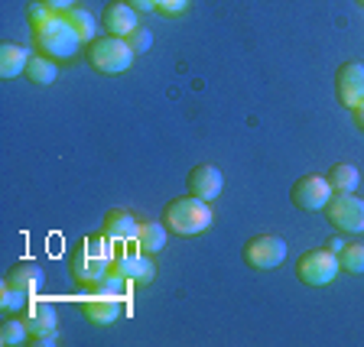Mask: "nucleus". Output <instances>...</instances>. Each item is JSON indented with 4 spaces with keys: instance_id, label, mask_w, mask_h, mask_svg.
Returning a JSON list of instances; mask_svg holds the SVG:
<instances>
[{
    "instance_id": "9",
    "label": "nucleus",
    "mask_w": 364,
    "mask_h": 347,
    "mask_svg": "<svg viewBox=\"0 0 364 347\" xmlns=\"http://www.w3.org/2000/svg\"><path fill=\"white\" fill-rule=\"evenodd\" d=\"M335 94H338V104L351 107L355 111L364 101V62H345L335 72Z\"/></svg>"
},
{
    "instance_id": "14",
    "label": "nucleus",
    "mask_w": 364,
    "mask_h": 347,
    "mask_svg": "<svg viewBox=\"0 0 364 347\" xmlns=\"http://www.w3.org/2000/svg\"><path fill=\"white\" fill-rule=\"evenodd\" d=\"M101 234L111 237V241H117V243L136 241V234H140V221H136L130 211H124V208H114V211L105 214V227H101Z\"/></svg>"
},
{
    "instance_id": "27",
    "label": "nucleus",
    "mask_w": 364,
    "mask_h": 347,
    "mask_svg": "<svg viewBox=\"0 0 364 347\" xmlns=\"http://www.w3.org/2000/svg\"><path fill=\"white\" fill-rule=\"evenodd\" d=\"M30 344L33 347H55L59 344V328H46V331L30 334Z\"/></svg>"
},
{
    "instance_id": "16",
    "label": "nucleus",
    "mask_w": 364,
    "mask_h": 347,
    "mask_svg": "<svg viewBox=\"0 0 364 347\" xmlns=\"http://www.w3.org/2000/svg\"><path fill=\"white\" fill-rule=\"evenodd\" d=\"M4 282H10V286H16V289H23V292L33 295V292L43 289L46 272H43L39 263H16V266H10V272L4 276Z\"/></svg>"
},
{
    "instance_id": "12",
    "label": "nucleus",
    "mask_w": 364,
    "mask_h": 347,
    "mask_svg": "<svg viewBox=\"0 0 364 347\" xmlns=\"http://www.w3.org/2000/svg\"><path fill=\"white\" fill-rule=\"evenodd\" d=\"M221 189H225V175H221V169L212 166V163H202V166H196L189 172V195L215 202V198L221 195Z\"/></svg>"
},
{
    "instance_id": "28",
    "label": "nucleus",
    "mask_w": 364,
    "mask_h": 347,
    "mask_svg": "<svg viewBox=\"0 0 364 347\" xmlns=\"http://www.w3.org/2000/svg\"><path fill=\"white\" fill-rule=\"evenodd\" d=\"M186 7H189V0H159V13H166V16L186 13Z\"/></svg>"
},
{
    "instance_id": "24",
    "label": "nucleus",
    "mask_w": 364,
    "mask_h": 347,
    "mask_svg": "<svg viewBox=\"0 0 364 347\" xmlns=\"http://www.w3.org/2000/svg\"><path fill=\"white\" fill-rule=\"evenodd\" d=\"M26 305H30V292H23V289L10 286V282L0 286V309L4 312H23Z\"/></svg>"
},
{
    "instance_id": "21",
    "label": "nucleus",
    "mask_w": 364,
    "mask_h": 347,
    "mask_svg": "<svg viewBox=\"0 0 364 347\" xmlns=\"http://www.w3.org/2000/svg\"><path fill=\"white\" fill-rule=\"evenodd\" d=\"M30 341V328L23 318H4V325H0V344L4 347H20Z\"/></svg>"
},
{
    "instance_id": "5",
    "label": "nucleus",
    "mask_w": 364,
    "mask_h": 347,
    "mask_svg": "<svg viewBox=\"0 0 364 347\" xmlns=\"http://www.w3.org/2000/svg\"><path fill=\"white\" fill-rule=\"evenodd\" d=\"M338 270H341L338 253H332L328 247L306 250L303 257L296 260V276H299L306 286H328V282L338 276Z\"/></svg>"
},
{
    "instance_id": "25",
    "label": "nucleus",
    "mask_w": 364,
    "mask_h": 347,
    "mask_svg": "<svg viewBox=\"0 0 364 347\" xmlns=\"http://www.w3.org/2000/svg\"><path fill=\"white\" fill-rule=\"evenodd\" d=\"M53 16H55V13L46 7L43 0H33L30 7H26V23H30V30H39V26H43V23H49Z\"/></svg>"
},
{
    "instance_id": "8",
    "label": "nucleus",
    "mask_w": 364,
    "mask_h": 347,
    "mask_svg": "<svg viewBox=\"0 0 364 347\" xmlns=\"http://www.w3.org/2000/svg\"><path fill=\"white\" fill-rule=\"evenodd\" d=\"M332 185L322 175H303V179L293 182L289 189V202L299 208V211H326L328 198H332Z\"/></svg>"
},
{
    "instance_id": "3",
    "label": "nucleus",
    "mask_w": 364,
    "mask_h": 347,
    "mask_svg": "<svg viewBox=\"0 0 364 347\" xmlns=\"http://www.w3.org/2000/svg\"><path fill=\"white\" fill-rule=\"evenodd\" d=\"M33 45L36 53L49 55L55 62H68L75 59L82 49V36L75 33V26L65 20V13H55L49 23H43L39 30H33Z\"/></svg>"
},
{
    "instance_id": "22",
    "label": "nucleus",
    "mask_w": 364,
    "mask_h": 347,
    "mask_svg": "<svg viewBox=\"0 0 364 347\" xmlns=\"http://www.w3.org/2000/svg\"><path fill=\"white\" fill-rule=\"evenodd\" d=\"M65 20L75 26V33L82 36V43H91V39H98V23H95V16H91L88 10L72 7V10L65 13Z\"/></svg>"
},
{
    "instance_id": "31",
    "label": "nucleus",
    "mask_w": 364,
    "mask_h": 347,
    "mask_svg": "<svg viewBox=\"0 0 364 347\" xmlns=\"http://www.w3.org/2000/svg\"><path fill=\"white\" fill-rule=\"evenodd\" d=\"M355 123H358V127L364 130V101H361V104L355 107Z\"/></svg>"
},
{
    "instance_id": "33",
    "label": "nucleus",
    "mask_w": 364,
    "mask_h": 347,
    "mask_svg": "<svg viewBox=\"0 0 364 347\" xmlns=\"http://www.w3.org/2000/svg\"><path fill=\"white\" fill-rule=\"evenodd\" d=\"M358 4H361V7H364V0H358Z\"/></svg>"
},
{
    "instance_id": "20",
    "label": "nucleus",
    "mask_w": 364,
    "mask_h": 347,
    "mask_svg": "<svg viewBox=\"0 0 364 347\" xmlns=\"http://www.w3.org/2000/svg\"><path fill=\"white\" fill-rule=\"evenodd\" d=\"M20 318L26 321L30 334L46 331V328H55V309H53V305H43V302H30L26 309H23Z\"/></svg>"
},
{
    "instance_id": "17",
    "label": "nucleus",
    "mask_w": 364,
    "mask_h": 347,
    "mask_svg": "<svg viewBox=\"0 0 364 347\" xmlns=\"http://www.w3.org/2000/svg\"><path fill=\"white\" fill-rule=\"evenodd\" d=\"M166 237H169V227L159 224V221H140V234H136V247L144 250L146 257L159 253L166 247Z\"/></svg>"
},
{
    "instance_id": "11",
    "label": "nucleus",
    "mask_w": 364,
    "mask_h": 347,
    "mask_svg": "<svg viewBox=\"0 0 364 347\" xmlns=\"http://www.w3.org/2000/svg\"><path fill=\"white\" fill-rule=\"evenodd\" d=\"M111 270L117 272V276H124L130 286H146V282L153 280L156 266H153V260H146L144 250H130V253H124V257L114 260Z\"/></svg>"
},
{
    "instance_id": "18",
    "label": "nucleus",
    "mask_w": 364,
    "mask_h": 347,
    "mask_svg": "<svg viewBox=\"0 0 364 347\" xmlns=\"http://www.w3.org/2000/svg\"><path fill=\"white\" fill-rule=\"evenodd\" d=\"M326 179H328V185H332V192H341V195H351V192L361 185V172H358L351 163H335Z\"/></svg>"
},
{
    "instance_id": "30",
    "label": "nucleus",
    "mask_w": 364,
    "mask_h": 347,
    "mask_svg": "<svg viewBox=\"0 0 364 347\" xmlns=\"http://www.w3.org/2000/svg\"><path fill=\"white\" fill-rule=\"evenodd\" d=\"M127 4L136 13H153V10H159V0H127Z\"/></svg>"
},
{
    "instance_id": "15",
    "label": "nucleus",
    "mask_w": 364,
    "mask_h": 347,
    "mask_svg": "<svg viewBox=\"0 0 364 347\" xmlns=\"http://www.w3.org/2000/svg\"><path fill=\"white\" fill-rule=\"evenodd\" d=\"M30 49L20 43H0V78H20L30 65Z\"/></svg>"
},
{
    "instance_id": "23",
    "label": "nucleus",
    "mask_w": 364,
    "mask_h": 347,
    "mask_svg": "<svg viewBox=\"0 0 364 347\" xmlns=\"http://www.w3.org/2000/svg\"><path fill=\"white\" fill-rule=\"evenodd\" d=\"M338 263L345 272H355V276H361L364 272V243H345L338 253Z\"/></svg>"
},
{
    "instance_id": "2",
    "label": "nucleus",
    "mask_w": 364,
    "mask_h": 347,
    "mask_svg": "<svg viewBox=\"0 0 364 347\" xmlns=\"http://www.w3.org/2000/svg\"><path fill=\"white\" fill-rule=\"evenodd\" d=\"M163 224L169 227V234L179 237H198L212 227V202L196 195H182L163 208Z\"/></svg>"
},
{
    "instance_id": "13",
    "label": "nucleus",
    "mask_w": 364,
    "mask_h": 347,
    "mask_svg": "<svg viewBox=\"0 0 364 347\" xmlns=\"http://www.w3.org/2000/svg\"><path fill=\"white\" fill-rule=\"evenodd\" d=\"M101 26H105L107 36L127 39L140 23H136V10L130 7V4H124V0H117V4H107L105 7V13H101Z\"/></svg>"
},
{
    "instance_id": "26",
    "label": "nucleus",
    "mask_w": 364,
    "mask_h": 347,
    "mask_svg": "<svg viewBox=\"0 0 364 347\" xmlns=\"http://www.w3.org/2000/svg\"><path fill=\"white\" fill-rule=\"evenodd\" d=\"M127 43H130V49H134L136 55H140V53H150V45H153V33L146 30V26H136V30L127 36Z\"/></svg>"
},
{
    "instance_id": "29",
    "label": "nucleus",
    "mask_w": 364,
    "mask_h": 347,
    "mask_svg": "<svg viewBox=\"0 0 364 347\" xmlns=\"http://www.w3.org/2000/svg\"><path fill=\"white\" fill-rule=\"evenodd\" d=\"M43 4H46L49 10H53V13H68V10L75 7L78 0H43Z\"/></svg>"
},
{
    "instance_id": "7",
    "label": "nucleus",
    "mask_w": 364,
    "mask_h": 347,
    "mask_svg": "<svg viewBox=\"0 0 364 347\" xmlns=\"http://www.w3.org/2000/svg\"><path fill=\"white\" fill-rule=\"evenodd\" d=\"M287 260V241L277 234H257L244 243V263L250 270H277Z\"/></svg>"
},
{
    "instance_id": "32",
    "label": "nucleus",
    "mask_w": 364,
    "mask_h": 347,
    "mask_svg": "<svg viewBox=\"0 0 364 347\" xmlns=\"http://www.w3.org/2000/svg\"><path fill=\"white\" fill-rule=\"evenodd\" d=\"M341 247H345L341 237H332V241H328V250H332V253H341Z\"/></svg>"
},
{
    "instance_id": "6",
    "label": "nucleus",
    "mask_w": 364,
    "mask_h": 347,
    "mask_svg": "<svg viewBox=\"0 0 364 347\" xmlns=\"http://www.w3.org/2000/svg\"><path fill=\"white\" fill-rule=\"evenodd\" d=\"M326 218L338 234H364V198L335 192L326 204Z\"/></svg>"
},
{
    "instance_id": "4",
    "label": "nucleus",
    "mask_w": 364,
    "mask_h": 347,
    "mask_svg": "<svg viewBox=\"0 0 364 347\" xmlns=\"http://www.w3.org/2000/svg\"><path fill=\"white\" fill-rule=\"evenodd\" d=\"M88 62L95 68H98L101 75H121V72H127L130 62H134V49H130L127 39L121 36H98V39H91L88 43Z\"/></svg>"
},
{
    "instance_id": "19",
    "label": "nucleus",
    "mask_w": 364,
    "mask_h": 347,
    "mask_svg": "<svg viewBox=\"0 0 364 347\" xmlns=\"http://www.w3.org/2000/svg\"><path fill=\"white\" fill-rule=\"evenodd\" d=\"M26 78L36 84H55V78H59V62L43 55V53H36L30 59V65H26Z\"/></svg>"
},
{
    "instance_id": "10",
    "label": "nucleus",
    "mask_w": 364,
    "mask_h": 347,
    "mask_svg": "<svg viewBox=\"0 0 364 347\" xmlns=\"http://www.w3.org/2000/svg\"><path fill=\"white\" fill-rule=\"evenodd\" d=\"M124 305H127V299L88 292L85 295V302H82V312H85V318H88L91 325H114V321L124 315Z\"/></svg>"
},
{
    "instance_id": "1",
    "label": "nucleus",
    "mask_w": 364,
    "mask_h": 347,
    "mask_svg": "<svg viewBox=\"0 0 364 347\" xmlns=\"http://www.w3.org/2000/svg\"><path fill=\"white\" fill-rule=\"evenodd\" d=\"M111 266H114L111 237H105V234L82 237V241H75L72 253H68V270H72V280H75L78 286L98 282L101 276L111 272Z\"/></svg>"
}]
</instances>
